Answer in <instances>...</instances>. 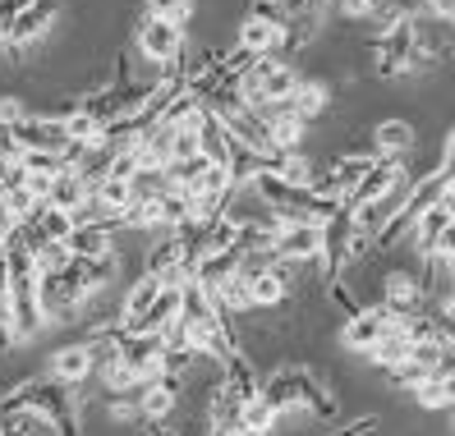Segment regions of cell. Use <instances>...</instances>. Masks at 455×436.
Instances as JSON below:
<instances>
[{"label": "cell", "instance_id": "obj_1", "mask_svg": "<svg viewBox=\"0 0 455 436\" xmlns=\"http://www.w3.org/2000/svg\"><path fill=\"white\" fill-rule=\"evenodd\" d=\"M258 395L272 404L276 414H290V408H308V414H317V418H331V414H336L331 391H327L308 368H281L276 377L262 381Z\"/></svg>", "mask_w": 455, "mask_h": 436}, {"label": "cell", "instance_id": "obj_2", "mask_svg": "<svg viewBox=\"0 0 455 436\" xmlns=\"http://www.w3.org/2000/svg\"><path fill=\"white\" fill-rule=\"evenodd\" d=\"M372 65H378L382 78H395V74H414L419 60H414V19L410 23H391L372 37Z\"/></svg>", "mask_w": 455, "mask_h": 436}, {"label": "cell", "instance_id": "obj_3", "mask_svg": "<svg viewBox=\"0 0 455 436\" xmlns=\"http://www.w3.org/2000/svg\"><path fill=\"white\" fill-rule=\"evenodd\" d=\"M267 258L290 266V262H313L323 258V226H304V221H281L272 234V249Z\"/></svg>", "mask_w": 455, "mask_h": 436}, {"label": "cell", "instance_id": "obj_4", "mask_svg": "<svg viewBox=\"0 0 455 436\" xmlns=\"http://www.w3.org/2000/svg\"><path fill=\"white\" fill-rule=\"evenodd\" d=\"M56 19H60V0H28V5L19 10V19L10 23V37L5 46L23 51V46H37L51 28H56Z\"/></svg>", "mask_w": 455, "mask_h": 436}, {"label": "cell", "instance_id": "obj_5", "mask_svg": "<svg viewBox=\"0 0 455 436\" xmlns=\"http://www.w3.org/2000/svg\"><path fill=\"white\" fill-rule=\"evenodd\" d=\"M139 56L152 65H175L184 56V28L162 19H143L139 23Z\"/></svg>", "mask_w": 455, "mask_h": 436}, {"label": "cell", "instance_id": "obj_6", "mask_svg": "<svg viewBox=\"0 0 455 436\" xmlns=\"http://www.w3.org/2000/svg\"><path fill=\"white\" fill-rule=\"evenodd\" d=\"M133 395H139V400H133V404H139V423L162 427L175 414V404H180V377H152Z\"/></svg>", "mask_w": 455, "mask_h": 436}, {"label": "cell", "instance_id": "obj_7", "mask_svg": "<svg viewBox=\"0 0 455 436\" xmlns=\"http://www.w3.org/2000/svg\"><path fill=\"white\" fill-rule=\"evenodd\" d=\"M395 326V317L378 304V308H359L350 321H345V331H340V340H345V349H359V353H368L372 345H378L387 331Z\"/></svg>", "mask_w": 455, "mask_h": 436}, {"label": "cell", "instance_id": "obj_8", "mask_svg": "<svg viewBox=\"0 0 455 436\" xmlns=\"http://www.w3.org/2000/svg\"><path fill=\"white\" fill-rule=\"evenodd\" d=\"M92 372H97V353H92L88 340H78V345H65V349L51 353V372L46 377L65 381V386H84Z\"/></svg>", "mask_w": 455, "mask_h": 436}, {"label": "cell", "instance_id": "obj_9", "mask_svg": "<svg viewBox=\"0 0 455 436\" xmlns=\"http://www.w3.org/2000/svg\"><path fill=\"white\" fill-rule=\"evenodd\" d=\"M198 156L207 161V166L226 170V175H230V166H235V139H230V129L212 115V111L198 120Z\"/></svg>", "mask_w": 455, "mask_h": 436}, {"label": "cell", "instance_id": "obj_10", "mask_svg": "<svg viewBox=\"0 0 455 436\" xmlns=\"http://www.w3.org/2000/svg\"><path fill=\"white\" fill-rule=\"evenodd\" d=\"M88 194H92V188H88L84 179H78L74 170H60L56 179L46 184L42 207H56V211H65V216H74V221H78V211L88 207Z\"/></svg>", "mask_w": 455, "mask_h": 436}, {"label": "cell", "instance_id": "obj_11", "mask_svg": "<svg viewBox=\"0 0 455 436\" xmlns=\"http://www.w3.org/2000/svg\"><path fill=\"white\" fill-rule=\"evenodd\" d=\"M419 298H423V285H419L414 276H405V271H391L387 285H382V308H387L391 317H414Z\"/></svg>", "mask_w": 455, "mask_h": 436}, {"label": "cell", "instance_id": "obj_12", "mask_svg": "<svg viewBox=\"0 0 455 436\" xmlns=\"http://www.w3.org/2000/svg\"><path fill=\"white\" fill-rule=\"evenodd\" d=\"M372 143H378V152H372V156L400 161V156L414 147V124H405V120H382L378 129H372Z\"/></svg>", "mask_w": 455, "mask_h": 436}, {"label": "cell", "instance_id": "obj_13", "mask_svg": "<svg viewBox=\"0 0 455 436\" xmlns=\"http://www.w3.org/2000/svg\"><path fill=\"white\" fill-rule=\"evenodd\" d=\"M276 423H281L276 408L267 404L262 395H253L244 408H239V418H235V432H230V436H272Z\"/></svg>", "mask_w": 455, "mask_h": 436}, {"label": "cell", "instance_id": "obj_14", "mask_svg": "<svg viewBox=\"0 0 455 436\" xmlns=\"http://www.w3.org/2000/svg\"><path fill=\"white\" fill-rule=\"evenodd\" d=\"M451 216H455V211H451V202H437V207H427V211L419 216V221L410 226V234H414V243H419L423 253L433 249V243H437V234L451 226Z\"/></svg>", "mask_w": 455, "mask_h": 436}, {"label": "cell", "instance_id": "obj_15", "mask_svg": "<svg viewBox=\"0 0 455 436\" xmlns=\"http://www.w3.org/2000/svg\"><path fill=\"white\" fill-rule=\"evenodd\" d=\"M285 106H290V111L299 115L304 124H313L317 115L327 111V88H323V83H299V88H294V97H290Z\"/></svg>", "mask_w": 455, "mask_h": 436}, {"label": "cell", "instance_id": "obj_16", "mask_svg": "<svg viewBox=\"0 0 455 436\" xmlns=\"http://www.w3.org/2000/svg\"><path fill=\"white\" fill-rule=\"evenodd\" d=\"M148 19H162V23H175V28H184V23L194 19V0H143Z\"/></svg>", "mask_w": 455, "mask_h": 436}, {"label": "cell", "instance_id": "obj_17", "mask_svg": "<svg viewBox=\"0 0 455 436\" xmlns=\"http://www.w3.org/2000/svg\"><path fill=\"white\" fill-rule=\"evenodd\" d=\"M427 253L437 258V266H446L451 276H455V216H451V226H446V230L437 234V243H433V249H427Z\"/></svg>", "mask_w": 455, "mask_h": 436}, {"label": "cell", "instance_id": "obj_18", "mask_svg": "<svg viewBox=\"0 0 455 436\" xmlns=\"http://www.w3.org/2000/svg\"><path fill=\"white\" fill-rule=\"evenodd\" d=\"M23 115H28V106L14 101V97H0V129H14Z\"/></svg>", "mask_w": 455, "mask_h": 436}, {"label": "cell", "instance_id": "obj_19", "mask_svg": "<svg viewBox=\"0 0 455 436\" xmlns=\"http://www.w3.org/2000/svg\"><path fill=\"white\" fill-rule=\"evenodd\" d=\"M28 5V0H0V42L10 37V23L19 19V10Z\"/></svg>", "mask_w": 455, "mask_h": 436}, {"label": "cell", "instance_id": "obj_20", "mask_svg": "<svg viewBox=\"0 0 455 436\" xmlns=\"http://www.w3.org/2000/svg\"><path fill=\"white\" fill-rule=\"evenodd\" d=\"M423 14H433V19H442V23L455 28V0H423Z\"/></svg>", "mask_w": 455, "mask_h": 436}, {"label": "cell", "instance_id": "obj_21", "mask_svg": "<svg viewBox=\"0 0 455 436\" xmlns=\"http://www.w3.org/2000/svg\"><path fill=\"white\" fill-rule=\"evenodd\" d=\"M14 226H19V221H14V216H10V207H5V202H0V243H5V239H10V230H14Z\"/></svg>", "mask_w": 455, "mask_h": 436}, {"label": "cell", "instance_id": "obj_22", "mask_svg": "<svg viewBox=\"0 0 455 436\" xmlns=\"http://www.w3.org/2000/svg\"><path fill=\"white\" fill-rule=\"evenodd\" d=\"M442 166H446V170H455V129L446 133V152H442Z\"/></svg>", "mask_w": 455, "mask_h": 436}, {"label": "cell", "instance_id": "obj_23", "mask_svg": "<svg viewBox=\"0 0 455 436\" xmlns=\"http://www.w3.org/2000/svg\"><path fill=\"white\" fill-rule=\"evenodd\" d=\"M446 170V166H442ZM446 202H455V170H446Z\"/></svg>", "mask_w": 455, "mask_h": 436}, {"label": "cell", "instance_id": "obj_24", "mask_svg": "<svg viewBox=\"0 0 455 436\" xmlns=\"http://www.w3.org/2000/svg\"><path fill=\"white\" fill-rule=\"evenodd\" d=\"M451 432H455V414H451Z\"/></svg>", "mask_w": 455, "mask_h": 436}]
</instances>
